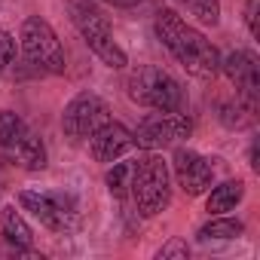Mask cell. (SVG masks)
Listing matches in <instances>:
<instances>
[{
  "label": "cell",
  "instance_id": "cell-1",
  "mask_svg": "<svg viewBox=\"0 0 260 260\" xmlns=\"http://www.w3.org/2000/svg\"><path fill=\"white\" fill-rule=\"evenodd\" d=\"M153 31L159 37V43L175 55V61L199 80H214L220 71V52L214 49V43L196 31L193 25H187L175 10H159Z\"/></svg>",
  "mask_w": 260,
  "mask_h": 260
},
{
  "label": "cell",
  "instance_id": "cell-2",
  "mask_svg": "<svg viewBox=\"0 0 260 260\" xmlns=\"http://www.w3.org/2000/svg\"><path fill=\"white\" fill-rule=\"evenodd\" d=\"M68 16L77 28V34L83 37V43L107 64V68H125L128 55L119 49V43L113 40L110 22L101 13V7L95 0H68Z\"/></svg>",
  "mask_w": 260,
  "mask_h": 260
},
{
  "label": "cell",
  "instance_id": "cell-3",
  "mask_svg": "<svg viewBox=\"0 0 260 260\" xmlns=\"http://www.w3.org/2000/svg\"><path fill=\"white\" fill-rule=\"evenodd\" d=\"M125 89H128V98H132L135 104L150 107L156 113H181L184 104H187L181 83L169 71L153 68V64H144V68L128 74Z\"/></svg>",
  "mask_w": 260,
  "mask_h": 260
},
{
  "label": "cell",
  "instance_id": "cell-4",
  "mask_svg": "<svg viewBox=\"0 0 260 260\" xmlns=\"http://www.w3.org/2000/svg\"><path fill=\"white\" fill-rule=\"evenodd\" d=\"M128 196L135 199V205H138V211L144 217L162 214L169 208V202H172V172H169V162L162 156H156V153H147L144 159H138Z\"/></svg>",
  "mask_w": 260,
  "mask_h": 260
},
{
  "label": "cell",
  "instance_id": "cell-5",
  "mask_svg": "<svg viewBox=\"0 0 260 260\" xmlns=\"http://www.w3.org/2000/svg\"><path fill=\"white\" fill-rule=\"evenodd\" d=\"M22 55L37 74H64V49L52 31V25L40 16H28L19 31Z\"/></svg>",
  "mask_w": 260,
  "mask_h": 260
},
{
  "label": "cell",
  "instance_id": "cell-6",
  "mask_svg": "<svg viewBox=\"0 0 260 260\" xmlns=\"http://www.w3.org/2000/svg\"><path fill=\"white\" fill-rule=\"evenodd\" d=\"M19 205L25 211H31L52 233H71L77 226V220H80L74 196L58 193V190H22L19 193Z\"/></svg>",
  "mask_w": 260,
  "mask_h": 260
},
{
  "label": "cell",
  "instance_id": "cell-7",
  "mask_svg": "<svg viewBox=\"0 0 260 260\" xmlns=\"http://www.w3.org/2000/svg\"><path fill=\"white\" fill-rule=\"evenodd\" d=\"M107 119H110L107 101L98 98L95 92H80L77 98L68 101V107L61 113V128H64V135L74 144H83V141H89L98 132Z\"/></svg>",
  "mask_w": 260,
  "mask_h": 260
},
{
  "label": "cell",
  "instance_id": "cell-8",
  "mask_svg": "<svg viewBox=\"0 0 260 260\" xmlns=\"http://www.w3.org/2000/svg\"><path fill=\"white\" fill-rule=\"evenodd\" d=\"M190 135H193V119L181 110V113H156L141 119V125L132 132V141L141 150H162Z\"/></svg>",
  "mask_w": 260,
  "mask_h": 260
},
{
  "label": "cell",
  "instance_id": "cell-9",
  "mask_svg": "<svg viewBox=\"0 0 260 260\" xmlns=\"http://www.w3.org/2000/svg\"><path fill=\"white\" fill-rule=\"evenodd\" d=\"M175 178H178V187L187 193V196H202L205 190H211V181H214V169L205 156H199L196 150L190 147H178L175 150Z\"/></svg>",
  "mask_w": 260,
  "mask_h": 260
},
{
  "label": "cell",
  "instance_id": "cell-10",
  "mask_svg": "<svg viewBox=\"0 0 260 260\" xmlns=\"http://www.w3.org/2000/svg\"><path fill=\"white\" fill-rule=\"evenodd\" d=\"M220 71L236 86V95H242V98L257 104V95H260V61H257L254 52H248V49L230 52L226 58H220Z\"/></svg>",
  "mask_w": 260,
  "mask_h": 260
},
{
  "label": "cell",
  "instance_id": "cell-11",
  "mask_svg": "<svg viewBox=\"0 0 260 260\" xmlns=\"http://www.w3.org/2000/svg\"><path fill=\"white\" fill-rule=\"evenodd\" d=\"M128 147H135L132 132H128L122 122H113V119H107L98 132L89 138V150H92V156L98 162H116Z\"/></svg>",
  "mask_w": 260,
  "mask_h": 260
},
{
  "label": "cell",
  "instance_id": "cell-12",
  "mask_svg": "<svg viewBox=\"0 0 260 260\" xmlns=\"http://www.w3.org/2000/svg\"><path fill=\"white\" fill-rule=\"evenodd\" d=\"M0 233H4V239L16 251H31L34 248V233H31L28 220L22 217V211H16V205L0 208Z\"/></svg>",
  "mask_w": 260,
  "mask_h": 260
},
{
  "label": "cell",
  "instance_id": "cell-13",
  "mask_svg": "<svg viewBox=\"0 0 260 260\" xmlns=\"http://www.w3.org/2000/svg\"><path fill=\"white\" fill-rule=\"evenodd\" d=\"M10 153H13L16 166H22L25 172H43L46 169V144H43V138L37 132H31V128Z\"/></svg>",
  "mask_w": 260,
  "mask_h": 260
},
{
  "label": "cell",
  "instance_id": "cell-14",
  "mask_svg": "<svg viewBox=\"0 0 260 260\" xmlns=\"http://www.w3.org/2000/svg\"><path fill=\"white\" fill-rule=\"evenodd\" d=\"M242 196H245V184H242V181H223V184H217V187L208 193V199H205V211H208V214H226V211H236V205L242 202Z\"/></svg>",
  "mask_w": 260,
  "mask_h": 260
},
{
  "label": "cell",
  "instance_id": "cell-15",
  "mask_svg": "<svg viewBox=\"0 0 260 260\" xmlns=\"http://www.w3.org/2000/svg\"><path fill=\"white\" fill-rule=\"evenodd\" d=\"M254 110H257L254 101L236 95L233 101H223V104H220V113H217V116H220V122H223L226 128H245V125L254 122Z\"/></svg>",
  "mask_w": 260,
  "mask_h": 260
},
{
  "label": "cell",
  "instance_id": "cell-16",
  "mask_svg": "<svg viewBox=\"0 0 260 260\" xmlns=\"http://www.w3.org/2000/svg\"><path fill=\"white\" fill-rule=\"evenodd\" d=\"M245 233V226H242V220H236V217H223V214H214L205 226H199V239L202 242H226V239H239Z\"/></svg>",
  "mask_w": 260,
  "mask_h": 260
},
{
  "label": "cell",
  "instance_id": "cell-17",
  "mask_svg": "<svg viewBox=\"0 0 260 260\" xmlns=\"http://www.w3.org/2000/svg\"><path fill=\"white\" fill-rule=\"evenodd\" d=\"M28 132V122L16 113V110H4L0 113V147L4 150H13Z\"/></svg>",
  "mask_w": 260,
  "mask_h": 260
},
{
  "label": "cell",
  "instance_id": "cell-18",
  "mask_svg": "<svg viewBox=\"0 0 260 260\" xmlns=\"http://www.w3.org/2000/svg\"><path fill=\"white\" fill-rule=\"evenodd\" d=\"M132 175H135V162H113V169L104 175V184L110 190V196L125 199L132 190Z\"/></svg>",
  "mask_w": 260,
  "mask_h": 260
},
{
  "label": "cell",
  "instance_id": "cell-19",
  "mask_svg": "<svg viewBox=\"0 0 260 260\" xmlns=\"http://www.w3.org/2000/svg\"><path fill=\"white\" fill-rule=\"evenodd\" d=\"M184 4L196 16V22L211 25V28L220 22V0H184Z\"/></svg>",
  "mask_w": 260,
  "mask_h": 260
},
{
  "label": "cell",
  "instance_id": "cell-20",
  "mask_svg": "<svg viewBox=\"0 0 260 260\" xmlns=\"http://www.w3.org/2000/svg\"><path fill=\"white\" fill-rule=\"evenodd\" d=\"M13 58H16V40H13V34L0 31V77L7 74V68L13 64Z\"/></svg>",
  "mask_w": 260,
  "mask_h": 260
},
{
  "label": "cell",
  "instance_id": "cell-21",
  "mask_svg": "<svg viewBox=\"0 0 260 260\" xmlns=\"http://www.w3.org/2000/svg\"><path fill=\"white\" fill-rule=\"evenodd\" d=\"M257 16H260V0H245V25H248V34L257 40L260 37V22H257Z\"/></svg>",
  "mask_w": 260,
  "mask_h": 260
},
{
  "label": "cell",
  "instance_id": "cell-22",
  "mask_svg": "<svg viewBox=\"0 0 260 260\" xmlns=\"http://www.w3.org/2000/svg\"><path fill=\"white\" fill-rule=\"evenodd\" d=\"M187 254H190V248H187L184 239H172V242H166L156 251V257H162V260H169V257H187Z\"/></svg>",
  "mask_w": 260,
  "mask_h": 260
},
{
  "label": "cell",
  "instance_id": "cell-23",
  "mask_svg": "<svg viewBox=\"0 0 260 260\" xmlns=\"http://www.w3.org/2000/svg\"><path fill=\"white\" fill-rule=\"evenodd\" d=\"M110 4H113V7H122V10H125V7H138V4H144V0H110Z\"/></svg>",
  "mask_w": 260,
  "mask_h": 260
},
{
  "label": "cell",
  "instance_id": "cell-24",
  "mask_svg": "<svg viewBox=\"0 0 260 260\" xmlns=\"http://www.w3.org/2000/svg\"><path fill=\"white\" fill-rule=\"evenodd\" d=\"M107 4H110V0H107Z\"/></svg>",
  "mask_w": 260,
  "mask_h": 260
}]
</instances>
